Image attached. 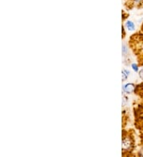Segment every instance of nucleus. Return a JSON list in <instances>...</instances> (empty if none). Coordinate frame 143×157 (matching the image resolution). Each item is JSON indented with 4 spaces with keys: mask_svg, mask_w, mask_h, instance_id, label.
Masks as SVG:
<instances>
[{
    "mask_svg": "<svg viewBox=\"0 0 143 157\" xmlns=\"http://www.w3.org/2000/svg\"><path fill=\"white\" fill-rule=\"evenodd\" d=\"M129 46L137 56L139 67L143 66V33H136L131 36L129 40Z\"/></svg>",
    "mask_w": 143,
    "mask_h": 157,
    "instance_id": "nucleus-1",
    "label": "nucleus"
},
{
    "mask_svg": "<svg viewBox=\"0 0 143 157\" xmlns=\"http://www.w3.org/2000/svg\"><path fill=\"white\" fill-rule=\"evenodd\" d=\"M122 155L123 156H133V151L135 150V139L134 131L133 129L122 130Z\"/></svg>",
    "mask_w": 143,
    "mask_h": 157,
    "instance_id": "nucleus-2",
    "label": "nucleus"
},
{
    "mask_svg": "<svg viewBox=\"0 0 143 157\" xmlns=\"http://www.w3.org/2000/svg\"><path fill=\"white\" fill-rule=\"evenodd\" d=\"M134 125L137 129L143 132V100L133 106Z\"/></svg>",
    "mask_w": 143,
    "mask_h": 157,
    "instance_id": "nucleus-3",
    "label": "nucleus"
},
{
    "mask_svg": "<svg viewBox=\"0 0 143 157\" xmlns=\"http://www.w3.org/2000/svg\"><path fill=\"white\" fill-rule=\"evenodd\" d=\"M135 87H136L135 84H132V83H127V84H124L122 86V90H123L124 93L131 94L134 92Z\"/></svg>",
    "mask_w": 143,
    "mask_h": 157,
    "instance_id": "nucleus-4",
    "label": "nucleus"
},
{
    "mask_svg": "<svg viewBox=\"0 0 143 157\" xmlns=\"http://www.w3.org/2000/svg\"><path fill=\"white\" fill-rule=\"evenodd\" d=\"M142 4H143V0H128L127 7L130 9L135 5H142Z\"/></svg>",
    "mask_w": 143,
    "mask_h": 157,
    "instance_id": "nucleus-5",
    "label": "nucleus"
},
{
    "mask_svg": "<svg viewBox=\"0 0 143 157\" xmlns=\"http://www.w3.org/2000/svg\"><path fill=\"white\" fill-rule=\"evenodd\" d=\"M140 148L138 152V156H143V132H141V134H140Z\"/></svg>",
    "mask_w": 143,
    "mask_h": 157,
    "instance_id": "nucleus-6",
    "label": "nucleus"
},
{
    "mask_svg": "<svg viewBox=\"0 0 143 157\" xmlns=\"http://www.w3.org/2000/svg\"><path fill=\"white\" fill-rule=\"evenodd\" d=\"M125 27H126L128 30H130V31H133V30H134V29H135L134 23H133L132 21H130V20L127 21V22L125 24Z\"/></svg>",
    "mask_w": 143,
    "mask_h": 157,
    "instance_id": "nucleus-7",
    "label": "nucleus"
},
{
    "mask_svg": "<svg viewBox=\"0 0 143 157\" xmlns=\"http://www.w3.org/2000/svg\"><path fill=\"white\" fill-rule=\"evenodd\" d=\"M122 81H126L127 80L128 76L130 75V71L127 70V69H123L122 71Z\"/></svg>",
    "mask_w": 143,
    "mask_h": 157,
    "instance_id": "nucleus-8",
    "label": "nucleus"
},
{
    "mask_svg": "<svg viewBox=\"0 0 143 157\" xmlns=\"http://www.w3.org/2000/svg\"><path fill=\"white\" fill-rule=\"evenodd\" d=\"M122 56H123L124 58L127 57V56L129 54V48L127 47V45L123 44L122 45Z\"/></svg>",
    "mask_w": 143,
    "mask_h": 157,
    "instance_id": "nucleus-9",
    "label": "nucleus"
},
{
    "mask_svg": "<svg viewBox=\"0 0 143 157\" xmlns=\"http://www.w3.org/2000/svg\"><path fill=\"white\" fill-rule=\"evenodd\" d=\"M138 67H139V65L137 64H132V68H133V70L137 72V71H138Z\"/></svg>",
    "mask_w": 143,
    "mask_h": 157,
    "instance_id": "nucleus-10",
    "label": "nucleus"
},
{
    "mask_svg": "<svg viewBox=\"0 0 143 157\" xmlns=\"http://www.w3.org/2000/svg\"><path fill=\"white\" fill-rule=\"evenodd\" d=\"M139 76H140V78L142 79V80H143V67L142 68V69H141V70H140Z\"/></svg>",
    "mask_w": 143,
    "mask_h": 157,
    "instance_id": "nucleus-11",
    "label": "nucleus"
},
{
    "mask_svg": "<svg viewBox=\"0 0 143 157\" xmlns=\"http://www.w3.org/2000/svg\"><path fill=\"white\" fill-rule=\"evenodd\" d=\"M141 31L143 33V23H142V26H141Z\"/></svg>",
    "mask_w": 143,
    "mask_h": 157,
    "instance_id": "nucleus-12",
    "label": "nucleus"
}]
</instances>
